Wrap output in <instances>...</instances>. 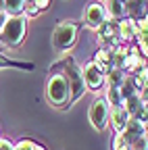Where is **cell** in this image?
Wrapping results in <instances>:
<instances>
[{"instance_id": "1", "label": "cell", "mask_w": 148, "mask_h": 150, "mask_svg": "<svg viewBox=\"0 0 148 150\" xmlns=\"http://www.w3.org/2000/svg\"><path fill=\"white\" fill-rule=\"evenodd\" d=\"M25 33H27V17L25 15L8 17V21L0 31V40L8 48H19L25 40Z\"/></svg>"}, {"instance_id": "2", "label": "cell", "mask_w": 148, "mask_h": 150, "mask_svg": "<svg viewBox=\"0 0 148 150\" xmlns=\"http://www.w3.org/2000/svg\"><path fill=\"white\" fill-rule=\"evenodd\" d=\"M46 98L52 106L65 108L69 106V83L63 73H54L46 86Z\"/></svg>"}, {"instance_id": "3", "label": "cell", "mask_w": 148, "mask_h": 150, "mask_svg": "<svg viewBox=\"0 0 148 150\" xmlns=\"http://www.w3.org/2000/svg\"><path fill=\"white\" fill-rule=\"evenodd\" d=\"M65 79L69 83V104L77 102L84 92H86V83H84V75H81V69L77 67V63L73 59H67L65 61Z\"/></svg>"}, {"instance_id": "4", "label": "cell", "mask_w": 148, "mask_h": 150, "mask_svg": "<svg viewBox=\"0 0 148 150\" xmlns=\"http://www.w3.org/2000/svg\"><path fill=\"white\" fill-rule=\"evenodd\" d=\"M77 42V23L73 21H63L54 27L52 31V46L57 50H69Z\"/></svg>"}, {"instance_id": "5", "label": "cell", "mask_w": 148, "mask_h": 150, "mask_svg": "<svg viewBox=\"0 0 148 150\" xmlns=\"http://www.w3.org/2000/svg\"><path fill=\"white\" fill-rule=\"evenodd\" d=\"M108 115H110V106L104 98L94 100V104L90 106V123L94 125L96 131H104L108 125Z\"/></svg>"}, {"instance_id": "6", "label": "cell", "mask_w": 148, "mask_h": 150, "mask_svg": "<svg viewBox=\"0 0 148 150\" xmlns=\"http://www.w3.org/2000/svg\"><path fill=\"white\" fill-rule=\"evenodd\" d=\"M81 75H84V83H86V90H92V92H96L104 86V79H106V75L94 65V61H90L86 63V67L81 69Z\"/></svg>"}, {"instance_id": "7", "label": "cell", "mask_w": 148, "mask_h": 150, "mask_svg": "<svg viewBox=\"0 0 148 150\" xmlns=\"http://www.w3.org/2000/svg\"><path fill=\"white\" fill-rule=\"evenodd\" d=\"M106 11L100 2H90L84 11V23L92 29H100V25L106 21Z\"/></svg>"}, {"instance_id": "8", "label": "cell", "mask_w": 148, "mask_h": 150, "mask_svg": "<svg viewBox=\"0 0 148 150\" xmlns=\"http://www.w3.org/2000/svg\"><path fill=\"white\" fill-rule=\"evenodd\" d=\"M98 35L102 42H110V48L119 46V21H113V19H106V21L100 25Z\"/></svg>"}, {"instance_id": "9", "label": "cell", "mask_w": 148, "mask_h": 150, "mask_svg": "<svg viewBox=\"0 0 148 150\" xmlns=\"http://www.w3.org/2000/svg\"><path fill=\"white\" fill-rule=\"evenodd\" d=\"M125 17L142 21L148 17V0H125Z\"/></svg>"}, {"instance_id": "10", "label": "cell", "mask_w": 148, "mask_h": 150, "mask_svg": "<svg viewBox=\"0 0 148 150\" xmlns=\"http://www.w3.org/2000/svg\"><path fill=\"white\" fill-rule=\"evenodd\" d=\"M138 35V21H134V19H121L119 21V42L121 44H129L132 40H136Z\"/></svg>"}, {"instance_id": "11", "label": "cell", "mask_w": 148, "mask_h": 150, "mask_svg": "<svg viewBox=\"0 0 148 150\" xmlns=\"http://www.w3.org/2000/svg\"><path fill=\"white\" fill-rule=\"evenodd\" d=\"M108 119H110V125H113V129L117 131V134H121V131L127 127V123H129V112L123 108V106H110V115H108Z\"/></svg>"}, {"instance_id": "12", "label": "cell", "mask_w": 148, "mask_h": 150, "mask_svg": "<svg viewBox=\"0 0 148 150\" xmlns=\"http://www.w3.org/2000/svg\"><path fill=\"white\" fill-rule=\"evenodd\" d=\"M106 17L113 21H121L125 19V0H106Z\"/></svg>"}, {"instance_id": "13", "label": "cell", "mask_w": 148, "mask_h": 150, "mask_svg": "<svg viewBox=\"0 0 148 150\" xmlns=\"http://www.w3.org/2000/svg\"><path fill=\"white\" fill-rule=\"evenodd\" d=\"M136 42H138V50L148 56V17L138 21V35H136Z\"/></svg>"}, {"instance_id": "14", "label": "cell", "mask_w": 148, "mask_h": 150, "mask_svg": "<svg viewBox=\"0 0 148 150\" xmlns=\"http://www.w3.org/2000/svg\"><path fill=\"white\" fill-rule=\"evenodd\" d=\"M50 6V0H25V6H23V15L25 17H33L38 15L40 11Z\"/></svg>"}, {"instance_id": "15", "label": "cell", "mask_w": 148, "mask_h": 150, "mask_svg": "<svg viewBox=\"0 0 148 150\" xmlns=\"http://www.w3.org/2000/svg\"><path fill=\"white\" fill-rule=\"evenodd\" d=\"M129 79H132V83H134V88H136L138 92H142V90L148 86V67L136 71L134 75H129Z\"/></svg>"}, {"instance_id": "16", "label": "cell", "mask_w": 148, "mask_h": 150, "mask_svg": "<svg viewBox=\"0 0 148 150\" xmlns=\"http://www.w3.org/2000/svg\"><path fill=\"white\" fill-rule=\"evenodd\" d=\"M2 6L8 17H17V15H23L25 0H2Z\"/></svg>"}, {"instance_id": "17", "label": "cell", "mask_w": 148, "mask_h": 150, "mask_svg": "<svg viewBox=\"0 0 148 150\" xmlns=\"http://www.w3.org/2000/svg\"><path fill=\"white\" fill-rule=\"evenodd\" d=\"M2 67H19V69H33V63H17V61H11L8 56L4 54H0V69Z\"/></svg>"}, {"instance_id": "18", "label": "cell", "mask_w": 148, "mask_h": 150, "mask_svg": "<svg viewBox=\"0 0 148 150\" xmlns=\"http://www.w3.org/2000/svg\"><path fill=\"white\" fill-rule=\"evenodd\" d=\"M113 150H129V144H127V140H125L123 134H117V136H115V140H113Z\"/></svg>"}, {"instance_id": "19", "label": "cell", "mask_w": 148, "mask_h": 150, "mask_svg": "<svg viewBox=\"0 0 148 150\" xmlns=\"http://www.w3.org/2000/svg\"><path fill=\"white\" fill-rule=\"evenodd\" d=\"M33 146H35V142H33V140L23 138V140H19V142L15 144V150H33Z\"/></svg>"}, {"instance_id": "20", "label": "cell", "mask_w": 148, "mask_h": 150, "mask_svg": "<svg viewBox=\"0 0 148 150\" xmlns=\"http://www.w3.org/2000/svg\"><path fill=\"white\" fill-rule=\"evenodd\" d=\"M0 150H15V144L11 140H0Z\"/></svg>"}, {"instance_id": "21", "label": "cell", "mask_w": 148, "mask_h": 150, "mask_svg": "<svg viewBox=\"0 0 148 150\" xmlns=\"http://www.w3.org/2000/svg\"><path fill=\"white\" fill-rule=\"evenodd\" d=\"M6 21H8V15H6V11L2 8V11H0V31H2V27H4Z\"/></svg>"}, {"instance_id": "22", "label": "cell", "mask_w": 148, "mask_h": 150, "mask_svg": "<svg viewBox=\"0 0 148 150\" xmlns=\"http://www.w3.org/2000/svg\"><path fill=\"white\" fill-rule=\"evenodd\" d=\"M140 96H142V102H146V104H148V86L140 92Z\"/></svg>"}, {"instance_id": "23", "label": "cell", "mask_w": 148, "mask_h": 150, "mask_svg": "<svg viewBox=\"0 0 148 150\" xmlns=\"http://www.w3.org/2000/svg\"><path fill=\"white\" fill-rule=\"evenodd\" d=\"M144 138H146V140H148V123H146V125H144Z\"/></svg>"}, {"instance_id": "24", "label": "cell", "mask_w": 148, "mask_h": 150, "mask_svg": "<svg viewBox=\"0 0 148 150\" xmlns=\"http://www.w3.org/2000/svg\"><path fill=\"white\" fill-rule=\"evenodd\" d=\"M33 150H46V148H44V146H38V144H35V146H33Z\"/></svg>"}]
</instances>
